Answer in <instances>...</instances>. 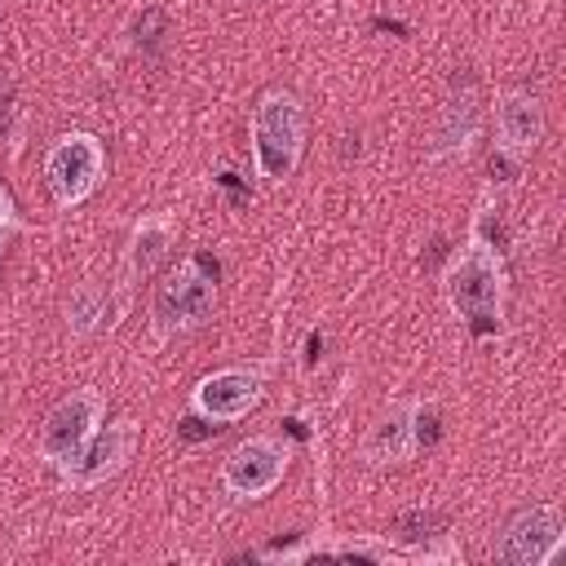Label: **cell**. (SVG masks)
I'll use <instances>...</instances> for the list:
<instances>
[{
    "label": "cell",
    "instance_id": "5bb4252c",
    "mask_svg": "<svg viewBox=\"0 0 566 566\" xmlns=\"http://www.w3.org/2000/svg\"><path fill=\"white\" fill-rule=\"evenodd\" d=\"M411 451H416V438H411V402H398V407H389L371 424V433H367V460L371 464H402Z\"/></svg>",
    "mask_w": 566,
    "mask_h": 566
},
{
    "label": "cell",
    "instance_id": "ac0fdd59",
    "mask_svg": "<svg viewBox=\"0 0 566 566\" xmlns=\"http://www.w3.org/2000/svg\"><path fill=\"white\" fill-rule=\"evenodd\" d=\"M0 226H18V217H13V203H9V195L0 190Z\"/></svg>",
    "mask_w": 566,
    "mask_h": 566
},
{
    "label": "cell",
    "instance_id": "3957f363",
    "mask_svg": "<svg viewBox=\"0 0 566 566\" xmlns=\"http://www.w3.org/2000/svg\"><path fill=\"white\" fill-rule=\"evenodd\" d=\"M217 305V279L203 265V256H186L168 270V279L155 287L150 301V323L159 336H181L199 327Z\"/></svg>",
    "mask_w": 566,
    "mask_h": 566
},
{
    "label": "cell",
    "instance_id": "30bf717a",
    "mask_svg": "<svg viewBox=\"0 0 566 566\" xmlns=\"http://www.w3.org/2000/svg\"><path fill=\"white\" fill-rule=\"evenodd\" d=\"M495 137H500L495 150H504L509 159L522 164L539 146V137H544V106H539V97L526 93V88L504 93L500 106H495Z\"/></svg>",
    "mask_w": 566,
    "mask_h": 566
},
{
    "label": "cell",
    "instance_id": "52a82bcc",
    "mask_svg": "<svg viewBox=\"0 0 566 566\" xmlns=\"http://www.w3.org/2000/svg\"><path fill=\"white\" fill-rule=\"evenodd\" d=\"M562 548V513L553 504H531L509 517L495 557L504 566H548Z\"/></svg>",
    "mask_w": 566,
    "mask_h": 566
},
{
    "label": "cell",
    "instance_id": "ba28073f",
    "mask_svg": "<svg viewBox=\"0 0 566 566\" xmlns=\"http://www.w3.org/2000/svg\"><path fill=\"white\" fill-rule=\"evenodd\" d=\"M265 398V380L261 371H248V367H230V371H212L195 385L190 394V411L217 420V424H230V420H243L256 402Z\"/></svg>",
    "mask_w": 566,
    "mask_h": 566
},
{
    "label": "cell",
    "instance_id": "5b68a950",
    "mask_svg": "<svg viewBox=\"0 0 566 566\" xmlns=\"http://www.w3.org/2000/svg\"><path fill=\"white\" fill-rule=\"evenodd\" d=\"M106 416V394L102 389H71L62 402H53V411L40 424V455L57 469L75 464L80 451L88 447V438L97 433Z\"/></svg>",
    "mask_w": 566,
    "mask_h": 566
},
{
    "label": "cell",
    "instance_id": "8992f818",
    "mask_svg": "<svg viewBox=\"0 0 566 566\" xmlns=\"http://www.w3.org/2000/svg\"><path fill=\"white\" fill-rule=\"evenodd\" d=\"M287 473V447L270 433H256L248 442H239L226 464H221V486L234 500H261L265 491H274Z\"/></svg>",
    "mask_w": 566,
    "mask_h": 566
},
{
    "label": "cell",
    "instance_id": "7c38bea8",
    "mask_svg": "<svg viewBox=\"0 0 566 566\" xmlns=\"http://www.w3.org/2000/svg\"><path fill=\"white\" fill-rule=\"evenodd\" d=\"M172 239H177V221H172L168 212H146V217L133 226L128 248H124V265H128V274H133V279L150 274V270L168 256Z\"/></svg>",
    "mask_w": 566,
    "mask_h": 566
},
{
    "label": "cell",
    "instance_id": "9c48e42d",
    "mask_svg": "<svg viewBox=\"0 0 566 566\" xmlns=\"http://www.w3.org/2000/svg\"><path fill=\"white\" fill-rule=\"evenodd\" d=\"M137 442H142V429H137L133 420H115V424H106V433H93L88 447L80 451V460L62 469L66 486H75V491L102 486L106 478H115V473L133 460Z\"/></svg>",
    "mask_w": 566,
    "mask_h": 566
},
{
    "label": "cell",
    "instance_id": "4fadbf2b",
    "mask_svg": "<svg viewBox=\"0 0 566 566\" xmlns=\"http://www.w3.org/2000/svg\"><path fill=\"white\" fill-rule=\"evenodd\" d=\"M119 314H124V296H111V287L84 279L66 301V332L71 336H93L102 327H115Z\"/></svg>",
    "mask_w": 566,
    "mask_h": 566
},
{
    "label": "cell",
    "instance_id": "7a4b0ae2",
    "mask_svg": "<svg viewBox=\"0 0 566 566\" xmlns=\"http://www.w3.org/2000/svg\"><path fill=\"white\" fill-rule=\"evenodd\" d=\"M248 137H252L256 172L265 181L292 177L301 164V150H305V111H301L296 93H287V88L261 93L252 106V119H248Z\"/></svg>",
    "mask_w": 566,
    "mask_h": 566
},
{
    "label": "cell",
    "instance_id": "6da1fadb",
    "mask_svg": "<svg viewBox=\"0 0 566 566\" xmlns=\"http://www.w3.org/2000/svg\"><path fill=\"white\" fill-rule=\"evenodd\" d=\"M442 283H447V301H451V310H455L478 336L500 332L504 296H509V274H504L500 243H495L478 221H473L464 248L451 256Z\"/></svg>",
    "mask_w": 566,
    "mask_h": 566
},
{
    "label": "cell",
    "instance_id": "9a60e30c",
    "mask_svg": "<svg viewBox=\"0 0 566 566\" xmlns=\"http://www.w3.org/2000/svg\"><path fill=\"white\" fill-rule=\"evenodd\" d=\"M394 535L407 539V544H429L433 535H442V513L438 509H402L394 517Z\"/></svg>",
    "mask_w": 566,
    "mask_h": 566
},
{
    "label": "cell",
    "instance_id": "277c9868",
    "mask_svg": "<svg viewBox=\"0 0 566 566\" xmlns=\"http://www.w3.org/2000/svg\"><path fill=\"white\" fill-rule=\"evenodd\" d=\"M106 177V150L93 133H62L44 155V186L57 208H80Z\"/></svg>",
    "mask_w": 566,
    "mask_h": 566
},
{
    "label": "cell",
    "instance_id": "2e32d148",
    "mask_svg": "<svg viewBox=\"0 0 566 566\" xmlns=\"http://www.w3.org/2000/svg\"><path fill=\"white\" fill-rule=\"evenodd\" d=\"M217 429H221V424H217V420H208V416H199V411H195V416H186V420L177 424V433H181V438H190V442H199V438H212Z\"/></svg>",
    "mask_w": 566,
    "mask_h": 566
},
{
    "label": "cell",
    "instance_id": "e0dca14e",
    "mask_svg": "<svg viewBox=\"0 0 566 566\" xmlns=\"http://www.w3.org/2000/svg\"><path fill=\"white\" fill-rule=\"evenodd\" d=\"M336 557H371V562H389L394 553L385 548V544H340V548H332Z\"/></svg>",
    "mask_w": 566,
    "mask_h": 566
},
{
    "label": "cell",
    "instance_id": "8fae6325",
    "mask_svg": "<svg viewBox=\"0 0 566 566\" xmlns=\"http://www.w3.org/2000/svg\"><path fill=\"white\" fill-rule=\"evenodd\" d=\"M473 133H478V97H473V88H460V93H451V97L442 102L424 155H429V159L460 155V150H469Z\"/></svg>",
    "mask_w": 566,
    "mask_h": 566
},
{
    "label": "cell",
    "instance_id": "d6986e66",
    "mask_svg": "<svg viewBox=\"0 0 566 566\" xmlns=\"http://www.w3.org/2000/svg\"><path fill=\"white\" fill-rule=\"evenodd\" d=\"M0 248H4V239H0Z\"/></svg>",
    "mask_w": 566,
    "mask_h": 566
}]
</instances>
